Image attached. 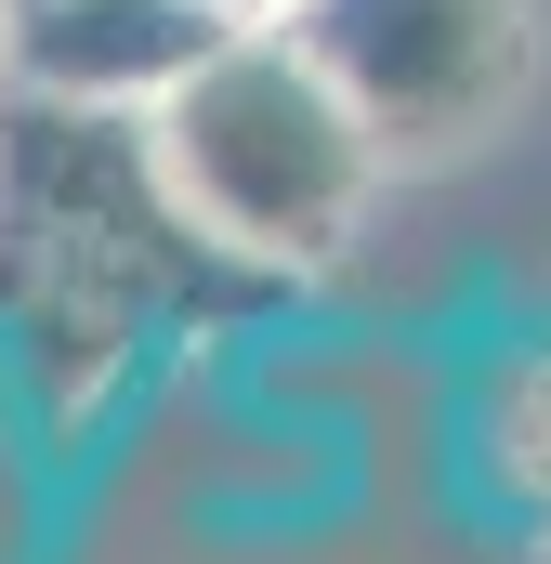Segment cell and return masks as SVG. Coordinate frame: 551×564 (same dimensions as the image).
Wrapping results in <instances>:
<instances>
[{
    "label": "cell",
    "mask_w": 551,
    "mask_h": 564,
    "mask_svg": "<svg viewBox=\"0 0 551 564\" xmlns=\"http://www.w3.org/2000/svg\"><path fill=\"white\" fill-rule=\"evenodd\" d=\"M289 276L224 250L158 171L144 106L0 79V381L26 421L79 433L144 355L276 315Z\"/></svg>",
    "instance_id": "6da1fadb"
},
{
    "label": "cell",
    "mask_w": 551,
    "mask_h": 564,
    "mask_svg": "<svg viewBox=\"0 0 551 564\" xmlns=\"http://www.w3.org/2000/svg\"><path fill=\"white\" fill-rule=\"evenodd\" d=\"M144 132H158V171L184 184V210L224 250L276 263V276L342 263L355 224H368V197H381V171H395L302 26H224L144 106Z\"/></svg>",
    "instance_id": "7a4b0ae2"
},
{
    "label": "cell",
    "mask_w": 551,
    "mask_h": 564,
    "mask_svg": "<svg viewBox=\"0 0 551 564\" xmlns=\"http://www.w3.org/2000/svg\"><path fill=\"white\" fill-rule=\"evenodd\" d=\"M302 40L328 53L381 158H460L526 93V0H315Z\"/></svg>",
    "instance_id": "3957f363"
},
{
    "label": "cell",
    "mask_w": 551,
    "mask_h": 564,
    "mask_svg": "<svg viewBox=\"0 0 551 564\" xmlns=\"http://www.w3.org/2000/svg\"><path fill=\"white\" fill-rule=\"evenodd\" d=\"M210 40L224 13L197 0H0V79L79 93V106H158Z\"/></svg>",
    "instance_id": "277c9868"
},
{
    "label": "cell",
    "mask_w": 551,
    "mask_h": 564,
    "mask_svg": "<svg viewBox=\"0 0 551 564\" xmlns=\"http://www.w3.org/2000/svg\"><path fill=\"white\" fill-rule=\"evenodd\" d=\"M197 13H224V26H302L315 0H197Z\"/></svg>",
    "instance_id": "5b68a950"
}]
</instances>
